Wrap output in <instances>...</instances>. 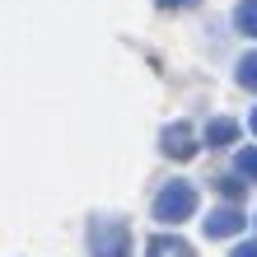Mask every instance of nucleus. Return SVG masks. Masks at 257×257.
<instances>
[{"mask_svg": "<svg viewBox=\"0 0 257 257\" xmlns=\"http://www.w3.org/2000/svg\"><path fill=\"white\" fill-rule=\"evenodd\" d=\"M196 215V187L192 183H169L155 196V220L159 224H183Z\"/></svg>", "mask_w": 257, "mask_h": 257, "instance_id": "obj_1", "label": "nucleus"}, {"mask_svg": "<svg viewBox=\"0 0 257 257\" xmlns=\"http://www.w3.org/2000/svg\"><path fill=\"white\" fill-rule=\"evenodd\" d=\"M234 169H238V178H248V183H257V145H248V150H238V159H234Z\"/></svg>", "mask_w": 257, "mask_h": 257, "instance_id": "obj_7", "label": "nucleus"}, {"mask_svg": "<svg viewBox=\"0 0 257 257\" xmlns=\"http://www.w3.org/2000/svg\"><path fill=\"white\" fill-rule=\"evenodd\" d=\"M234 24L243 28L248 38H257V0H243V5H238V14H234Z\"/></svg>", "mask_w": 257, "mask_h": 257, "instance_id": "obj_8", "label": "nucleus"}, {"mask_svg": "<svg viewBox=\"0 0 257 257\" xmlns=\"http://www.w3.org/2000/svg\"><path fill=\"white\" fill-rule=\"evenodd\" d=\"M248 126H252V136H257V108H252V122H248Z\"/></svg>", "mask_w": 257, "mask_h": 257, "instance_id": "obj_13", "label": "nucleus"}, {"mask_svg": "<svg viewBox=\"0 0 257 257\" xmlns=\"http://www.w3.org/2000/svg\"><path fill=\"white\" fill-rule=\"evenodd\" d=\"M145 257H192V248L183 238H173V234H155L145 243Z\"/></svg>", "mask_w": 257, "mask_h": 257, "instance_id": "obj_5", "label": "nucleus"}, {"mask_svg": "<svg viewBox=\"0 0 257 257\" xmlns=\"http://www.w3.org/2000/svg\"><path fill=\"white\" fill-rule=\"evenodd\" d=\"M164 10H187V5H196V0H159Z\"/></svg>", "mask_w": 257, "mask_h": 257, "instance_id": "obj_12", "label": "nucleus"}, {"mask_svg": "<svg viewBox=\"0 0 257 257\" xmlns=\"http://www.w3.org/2000/svg\"><path fill=\"white\" fill-rule=\"evenodd\" d=\"M89 248H94V257H131V229L122 220H94Z\"/></svg>", "mask_w": 257, "mask_h": 257, "instance_id": "obj_2", "label": "nucleus"}, {"mask_svg": "<svg viewBox=\"0 0 257 257\" xmlns=\"http://www.w3.org/2000/svg\"><path fill=\"white\" fill-rule=\"evenodd\" d=\"M229 257H257V238H252V243H238Z\"/></svg>", "mask_w": 257, "mask_h": 257, "instance_id": "obj_11", "label": "nucleus"}, {"mask_svg": "<svg viewBox=\"0 0 257 257\" xmlns=\"http://www.w3.org/2000/svg\"><path fill=\"white\" fill-rule=\"evenodd\" d=\"M238 141V122H229V117H215V122L206 126V145L220 150V145H234Z\"/></svg>", "mask_w": 257, "mask_h": 257, "instance_id": "obj_6", "label": "nucleus"}, {"mask_svg": "<svg viewBox=\"0 0 257 257\" xmlns=\"http://www.w3.org/2000/svg\"><path fill=\"white\" fill-rule=\"evenodd\" d=\"M243 210H238V206H220V210H210V220H206V234L210 238H229V234H238V229H243Z\"/></svg>", "mask_w": 257, "mask_h": 257, "instance_id": "obj_4", "label": "nucleus"}, {"mask_svg": "<svg viewBox=\"0 0 257 257\" xmlns=\"http://www.w3.org/2000/svg\"><path fill=\"white\" fill-rule=\"evenodd\" d=\"M164 155H173V159H192V155H196V136H192L187 122L164 126Z\"/></svg>", "mask_w": 257, "mask_h": 257, "instance_id": "obj_3", "label": "nucleus"}, {"mask_svg": "<svg viewBox=\"0 0 257 257\" xmlns=\"http://www.w3.org/2000/svg\"><path fill=\"white\" fill-rule=\"evenodd\" d=\"M220 192H224V196H229V201H234V196L243 192V183H234V178H220Z\"/></svg>", "mask_w": 257, "mask_h": 257, "instance_id": "obj_10", "label": "nucleus"}, {"mask_svg": "<svg viewBox=\"0 0 257 257\" xmlns=\"http://www.w3.org/2000/svg\"><path fill=\"white\" fill-rule=\"evenodd\" d=\"M238 84H243V89H252V94H257V52H248L243 61H238Z\"/></svg>", "mask_w": 257, "mask_h": 257, "instance_id": "obj_9", "label": "nucleus"}]
</instances>
